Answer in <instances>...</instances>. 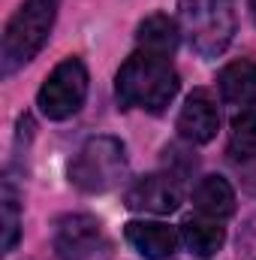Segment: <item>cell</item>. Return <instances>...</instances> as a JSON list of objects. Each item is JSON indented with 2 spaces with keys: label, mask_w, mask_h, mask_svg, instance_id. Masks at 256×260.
<instances>
[{
  "label": "cell",
  "mask_w": 256,
  "mask_h": 260,
  "mask_svg": "<svg viewBox=\"0 0 256 260\" xmlns=\"http://www.w3.org/2000/svg\"><path fill=\"white\" fill-rule=\"evenodd\" d=\"M127 148L118 136H91L69 160V185L81 194H106L127 179Z\"/></svg>",
  "instance_id": "cell-4"
},
{
  "label": "cell",
  "mask_w": 256,
  "mask_h": 260,
  "mask_svg": "<svg viewBox=\"0 0 256 260\" xmlns=\"http://www.w3.org/2000/svg\"><path fill=\"white\" fill-rule=\"evenodd\" d=\"M229 154L238 160H256V115H238L232 121Z\"/></svg>",
  "instance_id": "cell-14"
},
{
  "label": "cell",
  "mask_w": 256,
  "mask_h": 260,
  "mask_svg": "<svg viewBox=\"0 0 256 260\" xmlns=\"http://www.w3.org/2000/svg\"><path fill=\"white\" fill-rule=\"evenodd\" d=\"M58 9H61V0H21V6L12 12V18L3 27V43H0L3 79L24 70L42 52L58 21Z\"/></svg>",
  "instance_id": "cell-2"
},
{
  "label": "cell",
  "mask_w": 256,
  "mask_h": 260,
  "mask_svg": "<svg viewBox=\"0 0 256 260\" xmlns=\"http://www.w3.org/2000/svg\"><path fill=\"white\" fill-rule=\"evenodd\" d=\"M247 9H250V18H253V24H256V0H247Z\"/></svg>",
  "instance_id": "cell-16"
},
{
  "label": "cell",
  "mask_w": 256,
  "mask_h": 260,
  "mask_svg": "<svg viewBox=\"0 0 256 260\" xmlns=\"http://www.w3.org/2000/svg\"><path fill=\"white\" fill-rule=\"evenodd\" d=\"M220 130V109H217V100L199 88L193 91L190 97L184 100L181 112H178V133L181 139H187L193 145H205L217 136Z\"/></svg>",
  "instance_id": "cell-8"
},
{
  "label": "cell",
  "mask_w": 256,
  "mask_h": 260,
  "mask_svg": "<svg viewBox=\"0 0 256 260\" xmlns=\"http://www.w3.org/2000/svg\"><path fill=\"white\" fill-rule=\"evenodd\" d=\"M178 27L199 58H220L238 30L235 0H178Z\"/></svg>",
  "instance_id": "cell-3"
},
{
  "label": "cell",
  "mask_w": 256,
  "mask_h": 260,
  "mask_svg": "<svg viewBox=\"0 0 256 260\" xmlns=\"http://www.w3.org/2000/svg\"><path fill=\"white\" fill-rule=\"evenodd\" d=\"M178 40H181V27H178V21H172V18L163 15V12L148 15V18L139 24V30H136V43H139V49H145V52H157V55H166V58L175 55Z\"/></svg>",
  "instance_id": "cell-13"
},
{
  "label": "cell",
  "mask_w": 256,
  "mask_h": 260,
  "mask_svg": "<svg viewBox=\"0 0 256 260\" xmlns=\"http://www.w3.org/2000/svg\"><path fill=\"white\" fill-rule=\"evenodd\" d=\"M58 260H112L115 245L106 236L103 224L94 215L84 212H69L55 221V236H52Z\"/></svg>",
  "instance_id": "cell-6"
},
{
  "label": "cell",
  "mask_w": 256,
  "mask_h": 260,
  "mask_svg": "<svg viewBox=\"0 0 256 260\" xmlns=\"http://www.w3.org/2000/svg\"><path fill=\"white\" fill-rule=\"evenodd\" d=\"M220 97L232 106H256V61H232L217 73Z\"/></svg>",
  "instance_id": "cell-10"
},
{
  "label": "cell",
  "mask_w": 256,
  "mask_h": 260,
  "mask_svg": "<svg viewBox=\"0 0 256 260\" xmlns=\"http://www.w3.org/2000/svg\"><path fill=\"white\" fill-rule=\"evenodd\" d=\"M181 88L178 70L172 58L157 52H133L115 76V94L124 109H142L148 115H160L169 109Z\"/></svg>",
  "instance_id": "cell-1"
},
{
  "label": "cell",
  "mask_w": 256,
  "mask_h": 260,
  "mask_svg": "<svg viewBox=\"0 0 256 260\" xmlns=\"http://www.w3.org/2000/svg\"><path fill=\"white\" fill-rule=\"evenodd\" d=\"M181 242L196 257H214L226 242V227L217 218H205V215L187 218L181 224Z\"/></svg>",
  "instance_id": "cell-11"
},
{
  "label": "cell",
  "mask_w": 256,
  "mask_h": 260,
  "mask_svg": "<svg viewBox=\"0 0 256 260\" xmlns=\"http://www.w3.org/2000/svg\"><path fill=\"white\" fill-rule=\"evenodd\" d=\"M88 82H91V76H88L84 61L75 58V55L64 58L61 64L46 76V82H42V88L36 94L39 112L49 121H66V118H72L84 106V100H88Z\"/></svg>",
  "instance_id": "cell-5"
},
{
  "label": "cell",
  "mask_w": 256,
  "mask_h": 260,
  "mask_svg": "<svg viewBox=\"0 0 256 260\" xmlns=\"http://www.w3.org/2000/svg\"><path fill=\"white\" fill-rule=\"evenodd\" d=\"M193 206L199 209V215L223 221L235 212V191L223 176H205L193 191Z\"/></svg>",
  "instance_id": "cell-12"
},
{
  "label": "cell",
  "mask_w": 256,
  "mask_h": 260,
  "mask_svg": "<svg viewBox=\"0 0 256 260\" xmlns=\"http://www.w3.org/2000/svg\"><path fill=\"white\" fill-rule=\"evenodd\" d=\"M0 212H3V251H12L15 242H18V236H21V215H18V197H15L9 182L3 185Z\"/></svg>",
  "instance_id": "cell-15"
},
{
  "label": "cell",
  "mask_w": 256,
  "mask_h": 260,
  "mask_svg": "<svg viewBox=\"0 0 256 260\" xmlns=\"http://www.w3.org/2000/svg\"><path fill=\"white\" fill-rule=\"evenodd\" d=\"M127 245L145 260H172L178 251L181 233L163 221H130L124 227Z\"/></svg>",
  "instance_id": "cell-9"
},
{
  "label": "cell",
  "mask_w": 256,
  "mask_h": 260,
  "mask_svg": "<svg viewBox=\"0 0 256 260\" xmlns=\"http://www.w3.org/2000/svg\"><path fill=\"white\" fill-rule=\"evenodd\" d=\"M184 203V185L175 173H151L133 182L127 191V206L133 212L151 215H172Z\"/></svg>",
  "instance_id": "cell-7"
}]
</instances>
